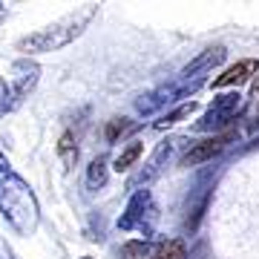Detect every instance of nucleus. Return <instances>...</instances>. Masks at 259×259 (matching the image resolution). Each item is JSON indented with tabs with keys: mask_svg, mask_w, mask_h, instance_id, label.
Masks as SVG:
<instances>
[{
	"mask_svg": "<svg viewBox=\"0 0 259 259\" xmlns=\"http://www.w3.org/2000/svg\"><path fill=\"white\" fill-rule=\"evenodd\" d=\"M0 219L20 236H32L40 222V204L32 187L3 153H0Z\"/></svg>",
	"mask_w": 259,
	"mask_h": 259,
	"instance_id": "f257e3e1",
	"label": "nucleus"
},
{
	"mask_svg": "<svg viewBox=\"0 0 259 259\" xmlns=\"http://www.w3.org/2000/svg\"><path fill=\"white\" fill-rule=\"evenodd\" d=\"M95 15H98V6L87 3L83 9H75L69 15H64L61 20H55V23H49V26L32 32V35L20 37L18 52H26V58H29V55H37V52H58V49L69 47L75 37H81L87 32V26L93 23Z\"/></svg>",
	"mask_w": 259,
	"mask_h": 259,
	"instance_id": "f03ea898",
	"label": "nucleus"
},
{
	"mask_svg": "<svg viewBox=\"0 0 259 259\" xmlns=\"http://www.w3.org/2000/svg\"><path fill=\"white\" fill-rule=\"evenodd\" d=\"M182 147H190V144H187V136H167L164 141H158L147 164L141 167L136 176L127 179V187L133 190V193H136V190H147L150 182H156V179L164 173V167L176 161V156H179Z\"/></svg>",
	"mask_w": 259,
	"mask_h": 259,
	"instance_id": "7ed1b4c3",
	"label": "nucleus"
},
{
	"mask_svg": "<svg viewBox=\"0 0 259 259\" xmlns=\"http://www.w3.org/2000/svg\"><path fill=\"white\" fill-rule=\"evenodd\" d=\"M158 219V207L153 202V193L150 190H136L130 196L127 207L121 213L118 228L121 231H141V233H153Z\"/></svg>",
	"mask_w": 259,
	"mask_h": 259,
	"instance_id": "20e7f679",
	"label": "nucleus"
},
{
	"mask_svg": "<svg viewBox=\"0 0 259 259\" xmlns=\"http://www.w3.org/2000/svg\"><path fill=\"white\" fill-rule=\"evenodd\" d=\"M242 107V95L239 93H222L213 98V104L207 107L202 118L196 121V133H213V130H222L228 127L233 118H236V112Z\"/></svg>",
	"mask_w": 259,
	"mask_h": 259,
	"instance_id": "39448f33",
	"label": "nucleus"
},
{
	"mask_svg": "<svg viewBox=\"0 0 259 259\" xmlns=\"http://www.w3.org/2000/svg\"><path fill=\"white\" fill-rule=\"evenodd\" d=\"M202 83L204 81H185V78L179 83H164V87H158L153 93L141 95L139 101H136V107H139V112L147 115V112H156V110H161V107H167V104H173V101H179V98H185V95L196 93Z\"/></svg>",
	"mask_w": 259,
	"mask_h": 259,
	"instance_id": "423d86ee",
	"label": "nucleus"
},
{
	"mask_svg": "<svg viewBox=\"0 0 259 259\" xmlns=\"http://www.w3.org/2000/svg\"><path fill=\"white\" fill-rule=\"evenodd\" d=\"M40 81V64L32 58H18L12 61V81H9V93H12V104L18 107L32 95V90Z\"/></svg>",
	"mask_w": 259,
	"mask_h": 259,
	"instance_id": "0eeeda50",
	"label": "nucleus"
},
{
	"mask_svg": "<svg viewBox=\"0 0 259 259\" xmlns=\"http://www.w3.org/2000/svg\"><path fill=\"white\" fill-rule=\"evenodd\" d=\"M231 139H233L231 133H225V136H210V139L199 141V144H190V147H187V153L179 158V164H182V167L204 164V161H210L213 156H219V153L228 147V141H231Z\"/></svg>",
	"mask_w": 259,
	"mask_h": 259,
	"instance_id": "6e6552de",
	"label": "nucleus"
},
{
	"mask_svg": "<svg viewBox=\"0 0 259 259\" xmlns=\"http://www.w3.org/2000/svg\"><path fill=\"white\" fill-rule=\"evenodd\" d=\"M225 55H228V49H225L222 44H216V47H207L202 55L193 58V61H190L185 69H182V78H185V81H204V75L222 64Z\"/></svg>",
	"mask_w": 259,
	"mask_h": 259,
	"instance_id": "1a4fd4ad",
	"label": "nucleus"
},
{
	"mask_svg": "<svg viewBox=\"0 0 259 259\" xmlns=\"http://www.w3.org/2000/svg\"><path fill=\"white\" fill-rule=\"evenodd\" d=\"M259 72V61L256 58H245V61H236L233 66H228L222 75L213 78V90H225V87H239L250 78V75Z\"/></svg>",
	"mask_w": 259,
	"mask_h": 259,
	"instance_id": "9d476101",
	"label": "nucleus"
},
{
	"mask_svg": "<svg viewBox=\"0 0 259 259\" xmlns=\"http://www.w3.org/2000/svg\"><path fill=\"white\" fill-rule=\"evenodd\" d=\"M107 179H110V167H107V158L104 156H95L87 167V187L90 190H101L107 185Z\"/></svg>",
	"mask_w": 259,
	"mask_h": 259,
	"instance_id": "9b49d317",
	"label": "nucleus"
},
{
	"mask_svg": "<svg viewBox=\"0 0 259 259\" xmlns=\"http://www.w3.org/2000/svg\"><path fill=\"white\" fill-rule=\"evenodd\" d=\"M58 156H61V161H64L66 170H72L75 161H78V139H75L72 130H66L64 136H61V141H58Z\"/></svg>",
	"mask_w": 259,
	"mask_h": 259,
	"instance_id": "f8f14e48",
	"label": "nucleus"
},
{
	"mask_svg": "<svg viewBox=\"0 0 259 259\" xmlns=\"http://www.w3.org/2000/svg\"><path fill=\"white\" fill-rule=\"evenodd\" d=\"M141 153H144V144H141V141H130L127 147L121 150L118 156H115V161H112V170H118V173L130 170V167H133V164L141 158Z\"/></svg>",
	"mask_w": 259,
	"mask_h": 259,
	"instance_id": "ddd939ff",
	"label": "nucleus"
},
{
	"mask_svg": "<svg viewBox=\"0 0 259 259\" xmlns=\"http://www.w3.org/2000/svg\"><path fill=\"white\" fill-rule=\"evenodd\" d=\"M150 259H187V248L182 239H167L150 253Z\"/></svg>",
	"mask_w": 259,
	"mask_h": 259,
	"instance_id": "4468645a",
	"label": "nucleus"
},
{
	"mask_svg": "<svg viewBox=\"0 0 259 259\" xmlns=\"http://www.w3.org/2000/svg\"><path fill=\"white\" fill-rule=\"evenodd\" d=\"M150 253H153V245L147 239H130L121 248V259H150Z\"/></svg>",
	"mask_w": 259,
	"mask_h": 259,
	"instance_id": "2eb2a0df",
	"label": "nucleus"
},
{
	"mask_svg": "<svg viewBox=\"0 0 259 259\" xmlns=\"http://www.w3.org/2000/svg\"><path fill=\"white\" fill-rule=\"evenodd\" d=\"M199 107H196L193 101L190 104H185V107H179V110H173V112H167V115H161V118L156 121V130H167V127H173V124H179L182 118H187L190 112H196Z\"/></svg>",
	"mask_w": 259,
	"mask_h": 259,
	"instance_id": "dca6fc26",
	"label": "nucleus"
},
{
	"mask_svg": "<svg viewBox=\"0 0 259 259\" xmlns=\"http://www.w3.org/2000/svg\"><path fill=\"white\" fill-rule=\"evenodd\" d=\"M130 127H133V124H130V118H112L110 124H107V133H104V136H107V141L112 144V141H118Z\"/></svg>",
	"mask_w": 259,
	"mask_h": 259,
	"instance_id": "f3484780",
	"label": "nucleus"
},
{
	"mask_svg": "<svg viewBox=\"0 0 259 259\" xmlns=\"http://www.w3.org/2000/svg\"><path fill=\"white\" fill-rule=\"evenodd\" d=\"M12 110H15V104H12L9 83L3 81V75H0V118H3V115H9Z\"/></svg>",
	"mask_w": 259,
	"mask_h": 259,
	"instance_id": "a211bd4d",
	"label": "nucleus"
},
{
	"mask_svg": "<svg viewBox=\"0 0 259 259\" xmlns=\"http://www.w3.org/2000/svg\"><path fill=\"white\" fill-rule=\"evenodd\" d=\"M0 259H20V256L9 248V242H3V239H0Z\"/></svg>",
	"mask_w": 259,
	"mask_h": 259,
	"instance_id": "6ab92c4d",
	"label": "nucleus"
},
{
	"mask_svg": "<svg viewBox=\"0 0 259 259\" xmlns=\"http://www.w3.org/2000/svg\"><path fill=\"white\" fill-rule=\"evenodd\" d=\"M6 18H9V9H6V3H0V26L6 23Z\"/></svg>",
	"mask_w": 259,
	"mask_h": 259,
	"instance_id": "aec40b11",
	"label": "nucleus"
},
{
	"mask_svg": "<svg viewBox=\"0 0 259 259\" xmlns=\"http://www.w3.org/2000/svg\"><path fill=\"white\" fill-rule=\"evenodd\" d=\"M253 95H259V78L253 81Z\"/></svg>",
	"mask_w": 259,
	"mask_h": 259,
	"instance_id": "412c9836",
	"label": "nucleus"
},
{
	"mask_svg": "<svg viewBox=\"0 0 259 259\" xmlns=\"http://www.w3.org/2000/svg\"><path fill=\"white\" fill-rule=\"evenodd\" d=\"M78 259H93V256H78Z\"/></svg>",
	"mask_w": 259,
	"mask_h": 259,
	"instance_id": "4be33fe9",
	"label": "nucleus"
}]
</instances>
